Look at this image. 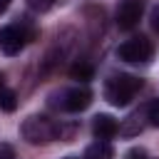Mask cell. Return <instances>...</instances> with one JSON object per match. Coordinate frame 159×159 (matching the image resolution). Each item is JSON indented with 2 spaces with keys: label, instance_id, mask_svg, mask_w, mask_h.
Segmentation results:
<instances>
[{
  "label": "cell",
  "instance_id": "5",
  "mask_svg": "<svg viewBox=\"0 0 159 159\" xmlns=\"http://www.w3.org/2000/svg\"><path fill=\"white\" fill-rule=\"evenodd\" d=\"M27 42V35L20 25H5L0 27V50L5 55H17Z\"/></svg>",
  "mask_w": 159,
  "mask_h": 159
},
{
  "label": "cell",
  "instance_id": "13",
  "mask_svg": "<svg viewBox=\"0 0 159 159\" xmlns=\"http://www.w3.org/2000/svg\"><path fill=\"white\" fill-rule=\"evenodd\" d=\"M27 5L32 10H37V12H45V10H50L55 5V0H27Z\"/></svg>",
  "mask_w": 159,
  "mask_h": 159
},
{
  "label": "cell",
  "instance_id": "2",
  "mask_svg": "<svg viewBox=\"0 0 159 159\" xmlns=\"http://www.w3.org/2000/svg\"><path fill=\"white\" fill-rule=\"evenodd\" d=\"M20 132H22V137H25L30 144H47V142L62 137V124H57V122L50 119V117L32 114V117H27V119L22 122Z\"/></svg>",
  "mask_w": 159,
  "mask_h": 159
},
{
  "label": "cell",
  "instance_id": "19",
  "mask_svg": "<svg viewBox=\"0 0 159 159\" xmlns=\"http://www.w3.org/2000/svg\"><path fill=\"white\" fill-rule=\"evenodd\" d=\"M67 159H72V157H67Z\"/></svg>",
  "mask_w": 159,
  "mask_h": 159
},
{
  "label": "cell",
  "instance_id": "6",
  "mask_svg": "<svg viewBox=\"0 0 159 159\" xmlns=\"http://www.w3.org/2000/svg\"><path fill=\"white\" fill-rule=\"evenodd\" d=\"M142 17V0H122L117 7V25L122 30H132Z\"/></svg>",
  "mask_w": 159,
  "mask_h": 159
},
{
  "label": "cell",
  "instance_id": "14",
  "mask_svg": "<svg viewBox=\"0 0 159 159\" xmlns=\"http://www.w3.org/2000/svg\"><path fill=\"white\" fill-rule=\"evenodd\" d=\"M0 159H17L15 157V149L10 144H5V142H0Z\"/></svg>",
  "mask_w": 159,
  "mask_h": 159
},
{
  "label": "cell",
  "instance_id": "1",
  "mask_svg": "<svg viewBox=\"0 0 159 159\" xmlns=\"http://www.w3.org/2000/svg\"><path fill=\"white\" fill-rule=\"evenodd\" d=\"M139 89H142V80H139V77L119 72V75H112V77L107 80V84H104V97H107L109 104L124 107V104H129V102L134 99V94H137Z\"/></svg>",
  "mask_w": 159,
  "mask_h": 159
},
{
  "label": "cell",
  "instance_id": "17",
  "mask_svg": "<svg viewBox=\"0 0 159 159\" xmlns=\"http://www.w3.org/2000/svg\"><path fill=\"white\" fill-rule=\"evenodd\" d=\"M7 7H10V0H0V15H2Z\"/></svg>",
  "mask_w": 159,
  "mask_h": 159
},
{
  "label": "cell",
  "instance_id": "11",
  "mask_svg": "<svg viewBox=\"0 0 159 159\" xmlns=\"http://www.w3.org/2000/svg\"><path fill=\"white\" fill-rule=\"evenodd\" d=\"M70 75H72V80H89V77H92V65H87L84 60H80V62L70 70Z\"/></svg>",
  "mask_w": 159,
  "mask_h": 159
},
{
  "label": "cell",
  "instance_id": "3",
  "mask_svg": "<svg viewBox=\"0 0 159 159\" xmlns=\"http://www.w3.org/2000/svg\"><path fill=\"white\" fill-rule=\"evenodd\" d=\"M89 102H92V92L87 87H82V84L62 87V89L50 94V107H55L60 112H82Z\"/></svg>",
  "mask_w": 159,
  "mask_h": 159
},
{
  "label": "cell",
  "instance_id": "4",
  "mask_svg": "<svg viewBox=\"0 0 159 159\" xmlns=\"http://www.w3.org/2000/svg\"><path fill=\"white\" fill-rule=\"evenodd\" d=\"M152 55H154V47L142 35L139 37H129L117 47V57L124 60V62H132V65H144V62L152 60Z\"/></svg>",
  "mask_w": 159,
  "mask_h": 159
},
{
  "label": "cell",
  "instance_id": "8",
  "mask_svg": "<svg viewBox=\"0 0 159 159\" xmlns=\"http://www.w3.org/2000/svg\"><path fill=\"white\" fill-rule=\"evenodd\" d=\"M144 124H149V122H147V104H144L142 109H137L134 114H129V117H127V122L119 127V132H122V134H127V137H134V134H139V132H142V127H144Z\"/></svg>",
  "mask_w": 159,
  "mask_h": 159
},
{
  "label": "cell",
  "instance_id": "10",
  "mask_svg": "<svg viewBox=\"0 0 159 159\" xmlns=\"http://www.w3.org/2000/svg\"><path fill=\"white\" fill-rule=\"evenodd\" d=\"M17 107V97H15V92L10 89V87H0V109L2 112H12Z\"/></svg>",
  "mask_w": 159,
  "mask_h": 159
},
{
  "label": "cell",
  "instance_id": "12",
  "mask_svg": "<svg viewBox=\"0 0 159 159\" xmlns=\"http://www.w3.org/2000/svg\"><path fill=\"white\" fill-rule=\"evenodd\" d=\"M147 122L152 127H159V97L147 104Z\"/></svg>",
  "mask_w": 159,
  "mask_h": 159
},
{
  "label": "cell",
  "instance_id": "9",
  "mask_svg": "<svg viewBox=\"0 0 159 159\" xmlns=\"http://www.w3.org/2000/svg\"><path fill=\"white\" fill-rule=\"evenodd\" d=\"M84 159H112V147H109V142L97 139L94 144H89L87 152H84Z\"/></svg>",
  "mask_w": 159,
  "mask_h": 159
},
{
  "label": "cell",
  "instance_id": "15",
  "mask_svg": "<svg viewBox=\"0 0 159 159\" xmlns=\"http://www.w3.org/2000/svg\"><path fill=\"white\" fill-rule=\"evenodd\" d=\"M124 159H149V154H147L144 149H132V152H127Z\"/></svg>",
  "mask_w": 159,
  "mask_h": 159
},
{
  "label": "cell",
  "instance_id": "18",
  "mask_svg": "<svg viewBox=\"0 0 159 159\" xmlns=\"http://www.w3.org/2000/svg\"><path fill=\"white\" fill-rule=\"evenodd\" d=\"M2 84H5V82H2V75H0V87H2Z\"/></svg>",
  "mask_w": 159,
  "mask_h": 159
},
{
  "label": "cell",
  "instance_id": "7",
  "mask_svg": "<svg viewBox=\"0 0 159 159\" xmlns=\"http://www.w3.org/2000/svg\"><path fill=\"white\" fill-rule=\"evenodd\" d=\"M92 132H94L97 139L107 142V139H112V137L119 132V124H117V119L109 117V114H97V117L92 119Z\"/></svg>",
  "mask_w": 159,
  "mask_h": 159
},
{
  "label": "cell",
  "instance_id": "16",
  "mask_svg": "<svg viewBox=\"0 0 159 159\" xmlns=\"http://www.w3.org/2000/svg\"><path fill=\"white\" fill-rule=\"evenodd\" d=\"M149 20H152V27H154V32H159V5L152 10V17H149Z\"/></svg>",
  "mask_w": 159,
  "mask_h": 159
}]
</instances>
